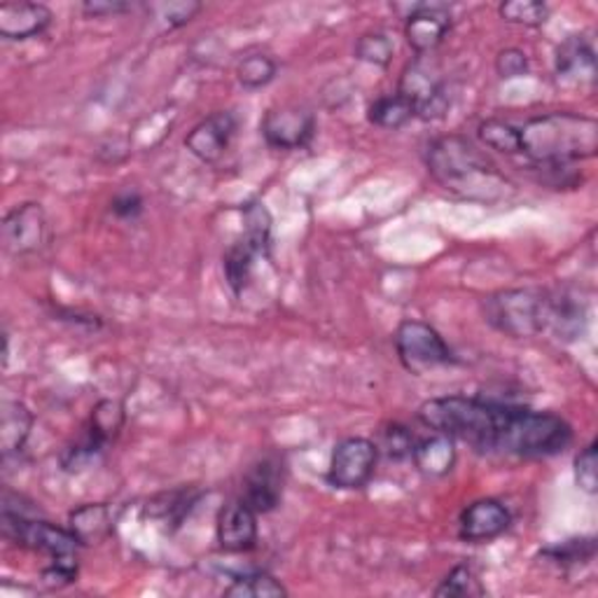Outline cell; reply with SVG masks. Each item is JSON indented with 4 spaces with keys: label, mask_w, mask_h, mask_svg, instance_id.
<instances>
[{
    "label": "cell",
    "mask_w": 598,
    "mask_h": 598,
    "mask_svg": "<svg viewBox=\"0 0 598 598\" xmlns=\"http://www.w3.org/2000/svg\"><path fill=\"white\" fill-rule=\"evenodd\" d=\"M418 418L454 442L520 459L554 456L573 442L571 424L552 412H530L481 398H435L418 407Z\"/></svg>",
    "instance_id": "1"
},
{
    "label": "cell",
    "mask_w": 598,
    "mask_h": 598,
    "mask_svg": "<svg viewBox=\"0 0 598 598\" xmlns=\"http://www.w3.org/2000/svg\"><path fill=\"white\" fill-rule=\"evenodd\" d=\"M520 148L538 167L591 159L598 150V122L575 112H547L520 129Z\"/></svg>",
    "instance_id": "2"
},
{
    "label": "cell",
    "mask_w": 598,
    "mask_h": 598,
    "mask_svg": "<svg viewBox=\"0 0 598 598\" xmlns=\"http://www.w3.org/2000/svg\"><path fill=\"white\" fill-rule=\"evenodd\" d=\"M428 171L444 190L467 199H496L508 187L491 161L463 136H444L428 145Z\"/></svg>",
    "instance_id": "3"
},
{
    "label": "cell",
    "mask_w": 598,
    "mask_h": 598,
    "mask_svg": "<svg viewBox=\"0 0 598 598\" xmlns=\"http://www.w3.org/2000/svg\"><path fill=\"white\" fill-rule=\"evenodd\" d=\"M481 312L489 326L516 339L536 337L547 328V297L533 290H500L484 297Z\"/></svg>",
    "instance_id": "4"
},
{
    "label": "cell",
    "mask_w": 598,
    "mask_h": 598,
    "mask_svg": "<svg viewBox=\"0 0 598 598\" xmlns=\"http://www.w3.org/2000/svg\"><path fill=\"white\" fill-rule=\"evenodd\" d=\"M393 342L402 367L416 377L456 363L454 351L447 346L442 334L422 320L400 322Z\"/></svg>",
    "instance_id": "5"
},
{
    "label": "cell",
    "mask_w": 598,
    "mask_h": 598,
    "mask_svg": "<svg viewBox=\"0 0 598 598\" xmlns=\"http://www.w3.org/2000/svg\"><path fill=\"white\" fill-rule=\"evenodd\" d=\"M3 536L34 552L47 554L50 559L75 557L80 540L73 536L71 528H61L57 524L34 520L30 514L3 512Z\"/></svg>",
    "instance_id": "6"
},
{
    "label": "cell",
    "mask_w": 598,
    "mask_h": 598,
    "mask_svg": "<svg viewBox=\"0 0 598 598\" xmlns=\"http://www.w3.org/2000/svg\"><path fill=\"white\" fill-rule=\"evenodd\" d=\"M379 461L377 442L367 438H346L332 451L328 481L334 489L355 491L367 487V481L375 477Z\"/></svg>",
    "instance_id": "7"
},
{
    "label": "cell",
    "mask_w": 598,
    "mask_h": 598,
    "mask_svg": "<svg viewBox=\"0 0 598 598\" xmlns=\"http://www.w3.org/2000/svg\"><path fill=\"white\" fill-rule=\"evenodd\" d=\"M398 94L405 96L422 120H438L449 110V91L444 87V80L424 57H418L402 75Z\"/></svg>",
    "instance_id": "8"
},
{
    "label": "cell",
    "mask_w": 598,
    "mask_h": 598,
    "mask_svg": "<svg viewBox=\"0 0 598 598\" xmlns=\"http://www.w3.org/2000/svg\"><path fill=\"white\" fill-rule=\"evenodd\" d=\"M263 136L269 148L277 150H300L312 141L316 132L314 112L300 106H279L267 110L260 124Z\"/></svg>",
    "instance_id": "9"
},
{
    "label": "cell",
    "mask_w": 598,
    "mask_h": 598,
    "mask_svg": "<svg viewBox=\"0 0 598 598\" xmlns=\"http://www.w3.org/2000/svg\"><path fill=\"white\" fill-rule=\"evenodd\" d=\"M47 239V216L40 204L14 206L3 220V246L10 255H28L42 248Z\"/></svg>",
    "instance_id": "10"
},
{
    "label": "cell",
    "mask_w": 598,
    "mask_h": 598,
    "mask_svg": "<svg viewBox=\"0 0 598 598\" xmlns=\"http://www.w3.org/2000/svg\"><path fill=\"white\" fill-rule=\"evenodd\" d=\"M236 134V118L230 110H218L199 124L192 126L185 138V148L204 164H216L228 152Z\"/></svg>",
    "instance_id": "11"
},
{
    "label": "cell",
    "mask_w": 598,
    "mask_h": 598,
    "mask_svg": "<svg viewBox=\"0 0 598 598\" xmlns=\"http://www.w3.org/2000/svg\"><path fill=\"white\" fill-rule=\"evenodd\" d=\"M510 524H512L510 510L500 503V500L481 498L463 510L459 533L467 542H487L503 536V533L510 528Z\"/></svg>",
    "instance_id": "12"
},
{
    "label": "cell",
    "mask_w": 598,
    "mask_h": 598,
    "mask_svg": "<svg viewBox=\"0 0 598 598\" xmlns=\"http://www.w3.org/2000/svg\"><path fill=\"white\" fill-rule=\"evenodd\" d=\"M451 28V14L447 5L422 3L405 24V38L418 57L438 50Z\"/></svg>",
    "instance_id": "13"
},
{
    "label": "cell",
    "mask_w": 598,
    "mask_h": 598,
    "mask_svg": "<svg viewBox=\"0 0 598 598\" xmlns=\"http://www.w3.org/2000/svg\"><path fill=\"white\" fill-rule=\"evenodd\" d=\"M216 530L224 552H248L257 542V512L244 500H234L220 510Z\"/></svg>",
    "instance_id": "14"
},
{
    "label": "cell",
    "mask_w": 598,
    "mask_h": 598,
    "mask_svg": "<svg viewBox=\"0 0 598 598\" xmlns=\"http://www.w3.org/2000/svg\"><path fill=\"white\" fill-rule=\"evenodd\" d=\"M283 496V471L279 461L265 459L255 463L244 481V503L251 505L257 514H267L277 510Z\"/></svg>",
    "instance_id": "15"
},
{
    "label": "cell",
    "mask_w": 598,
    "mask_h": 598,
    "mask_svg": "<svg viewBox=\"0 0 598 598\" xmlns=\"http://www.w3.org/2000/svg\"><path fill=\"white\" fill-rule=\"evenodd\" d=\"M52 24V10L42 3H3L0 5V36L5 40H28L42 36Z\"/></svg>",
    "instance_id": "16"
},
{
    "label": "cell",
    "mask_w": 598,
    "mask_h": 598,
    "mask_svg": "<svg viewBox=\"0 0 598 598\" xmlns=\"http://www.w3.org/2000/svg\"><path fill=\"white\" fill-rule=\"evenodd\" d=\"M557 80L563 87H591L596 80V57L582 36H571L557 50Z\"/></svg>",
    "instance_id": "17"
},
{
    "label": "cell",
    "mask_w": 598,
    "mask_h": 598,
    "mask_svg": "<svg viewBox=\"0 0 598 598\" xmlns=\"http://www.w3.org/2000/svg\"><path fill=\"white\" fill-rule=\"evenodd\" d=\"M69 528L73 536L80 540V545H101L112 536V528H115V520H112V512L103 503H87L80 505L69 516Z\"/></svg>",
    "instance_id": "18"
},
{
    "label": "cell",
    "mask_w": 598,
    "mask_h": 598,
    "mask_svg": "<svg viewBox=\"0 0 598 598\" xmlns=\"http://www.w3.org/2000/svg\"><path fill=\"white\" fill-rule=\"evenodd\" d=\"M30 428H34V414L24 402L5 400L3 407H0V451H3V459L20 454Z\"/></svg>",
    "instance_id": "19"
},
{
    "label": "cell",
    "mask_w": 598,
    "mask_h": 598,
    "mask_svg": "<svg viewBox=\"0 0 598 598\" xmlns=\"http://www.w3.org/2000/svg\"><path fill=\"white\" fill-rule=\"evenodd\" d=\"M412 459L424 475L442 477L451 473V467L456 463V444L447 435L435 432L426 440H416Z\"/></svg>",
    "instance_id": "20"
},
{
    "label": "cell",
    "mask_w": 598,
    "mask_h": 598,
    "mask_svg": "<svg viewBox=\"0 0 598 598\" xmlns=\"http://www.w3.org/2000/svg\"><path fill=\"white\" fill-rule=\"evenodd\" d=\"M122 428H124V407H122V402H118V400H101L99 405L94 407L85 432L106 449L110 442H115V438H118Z\"/></svg>",
    "instance_id": "21"
},
{
    "label": "cell",
    "mask_w": 598,
    "mask_h": 598,
    "mask_svg": "<svg viewBox=\"0 0 598 598\" xmlns=\"http://www.w3.org/2000/svg\"><path fill=\"white\" fill-rule=\"evenodd\" d=\"M199 491L194 489H175L169 493H161L152 498L148 508H145V516H152L157 522H169L178 526L183 522V516L197 503Z\"/></svg>",
    "instance_id": "22"
},
{
    "label": "cell",
    "mask_w": 598,
    "mask_h": 598,
    "mask_svg": "<svg viewBox=\"0 0 598 598\" xmlns=\"http://www.w3.org/2000/svg\"><path fill=\"white\" fill-rule=\"evenodd\" d=\"M416 118L414 106L402 94H386L369 106L367 120L381 129H400Z\"/></svg>",
    "instance_id": "23"
},
{
    "label": "cell",
    "mask_w": 598,
    "mask_h": 598,
    "mask_svg": "<svg viewBox=\"0 0 598 598\" xmlns=\"http://www.w3.org/2000/svg\"><path fill=\"white\" fill-rule=\"evenodd\" d=\"M257 255L260 253L248 246L244 239H239L236 244H232L228 253H224V277H228V283L236 295L248 285Z\"/></svg>",
    "instance_id": "24"
},
{
    "label": "cell",
    "mask_w": 598,
    "mask_h": 598,
    "mask_svg": "<svg viewBox=\"0 0 598 598\" xmlns=\"http://www.w3.org/2000/svg\"><path fill=\"white\" fill-rule=\"evenodd\" d=\"M224 596L230 598H271V596H288V589L269 573H246L234 577L232 587L224 589Z\"/></svg>",
    "instance_id": "25"
},
{
    "label": "cell",
    "mask_w": 598,
    "mask_h": 598,
    "mask_svg": "<svg viewBox=\"0 0 598 598\" xmlns=\"http://www.w3.org/2000/svg\"><path fill=\"white\" fill-rule=\"evenodd\" d=\"M241 239L260 255L267 253L271 239V213L265 204L251 202L244 206V236Z\"/></svg>",
    "instance_id": "26"
},
{
    "label": "cell",
    "mask_w": 598,
    "mask_h": 598,
    "mask_svg": "<svg viewBox=\"0 0 598 598\" xmlns=\"http://www.w3.org/2000/svg\"><path fill=\"white\" fill-rule=\"evenodd\" d=\"M479 141L487 145V148L503 152V155H520V129L512 126L503 120H487L481 122L477 129Z\"/></svg>",
    "instance_id": "27"
},
{
    "label": "cell",
    "mask_w": 598,
    "mask_h": 598,
    "mask_svg": "<svg viewBox=\"0 0 598 598\" xmlns=\"http://www.w3.org/2000/svg\"><path fill=\"white\" fill-rule=\"evenodd\" d=\"M273 75H277V63H273L269 54H263V52L244 57L236 66L239 83L248 89L267 87L273 80Z\"/></svg>",
    "instance_id": "28"
},
{
    "label": "cell",
    "mask_w": 598,
    "mask_h": 598,
    "mask_svg": "<svg viewBox=\"0 0 598 598\" xmlns=\"http://www.w3.org/2000/svg\"><path fill=\"white\" fill-rule=\"evenodd\" d=\"M498 12L508 24L516 26H542L549 17V8L538 0H508Z\"/></svg>",
    "instance_id": "29"
},
{
    "label": "cell",
    "mask_w": 598,
    "mask_h": 598,
    "mask_svg": "<svg viewBox=\"0 0 598 598\" xmlns=\"http://www.w3.org/2000/svg\"><path fill=\"white\" fill-rule=\"evenodd\" d=\"M414 447H416L414 432L402 424H388L379 432L377 449L383 451L388 459H393V461L410 459L414 454Z\"/></svg>",
    "instance_id": "30"
},
{
    "label": "cell",
    "mask_w": 598,
    "mask_h": 598,
    "mask_svg": "<svg viewBox=\"0 0 598 598\" xmlns=\"http://www.w3.org/2000/svg\"><path fill=\"white\" fill-rule=\"evenodd\" d=\"M481 594L484 589L471 565H456V569L442 579V585L435 589V596L440 598H447V596L463 598V596H481Z\"/></svg>",
    "instance_id": "31"
},
{
    "label": "cell",
    "mask_w": 598,
    "mask_h": 598,
    "mask_svg": "<svg viewBox=\"0 0 598 598\" xmlns=\"http://www.w3.org/2000/svg\"><path fill=\"white\" fill-rule=\"evenodd\" d=\"M148 12L152 20H159L164 28H181L190 24L197 14L202 12V3H194V0H178V3H152L148 5Z\"/></svg>",
    "instance_id": "32"
},
{
    "label": "cell",
    "mask_w": 598,
    "mask_h": 598,
    "mask_svg": "<svg viewBox=\"0 0 598 598\" xmlns=\"http://www.w3.org/2000/svg\"><path fill=\"white\" fill-rule=\"evenodd\" d=\"M393 40L386 34H365L355 42V57L365 63H375V66H388L393 59Z\"/></svg>",
    "instance_id": "33"
},
{
    "label": "cell",
    "mask_w": 598,
    "mask_h": 598,
    "mask_svg": "<svg viewBox=\"0 0 598 598\" xmlns=\"http://www.w3.org/2000/svg\"><path fill=\"white\" fill-rule=\"evenodd\" d=\"M594 552H596L594 538H579V540H569V542H561L559 547L547 549L545 557L557 561L559 565H577L594 559Z\"/></svg>",
    "instance_id": "34"
},
{
    "label": "cell",
    "mask_w": 598,
    "mask_h": 598,
    "mask_svg": "<svg viewBox=\"0 0 598 598\" xmlns=\"http://www.w3.org/2000/svg\"><path fill=\"white\" fill-rule=\"evenodd\" d=\"M575 481L585 493L598 491V456L596 442H589L575 459Z\"/></svg>",
    "instance_id": "35"
},
{
    "label": "cell",
    "mask_w": 598,
    "mask_h": 598,
    "mask_svg": "<svg viewBox=\"0 0 598 598\" xmlns=\"http://www.w3.org/2000/svg\"><path fill=\"white\" fill-rule=\"evenodd\" d=\"M50 561L52 563L42 571V579L47 585L61 587V585H71V582L77 579V557H59Z\"/></svg>",
    "instance_id": "36"
},
{
    "label": "cell",
    "mask_w": 598,
    "mask_h": 598,
    "mask_svg": "<svg viewBox=\"0 0 598 598\" xmlns=\"http://www.w3.org/2000/svg\"><path fill=\"white\" fill-rule=\"evenodd\" d=\"M496 71L503 80L520 77L528 71V59L522 50H516V47H508V50L496 57Z\"/></svg>",
    "instance_id": "37"
},
{
    "label": "cell",
    "mask_w": 598,
    "mask_h": 598,
    "mask_svg": "<svg viewBox=\"0 0 598 598\" xmlns=\"http://www.w3.org/2000/svg\"><path fill=\"white\" fill-rule=\"evenodd\" d=\"M134 10L132 3H122V0H89L83 5V12L87 17H110V14H122Z\"/></svg>",
    "instance_id": "38"
},
{
    "label": "cell",
    "mask_w": 598,
    "mask_h": 598,
    "mask_svg": "<svg viewBox=\"0 0 598 598\" xmlns=\"http://www.w3.org/2000/svg\"><path fill=\"white\" fill-rule=\"evenodd\" d=\"M110 208L118 218L129 220V218H136L143 211V199L136 192H124V194H120V197L112 199Z\"/></svg>",
    "instance_id": "39"
}]
</instances>
